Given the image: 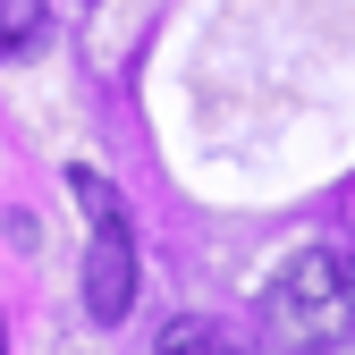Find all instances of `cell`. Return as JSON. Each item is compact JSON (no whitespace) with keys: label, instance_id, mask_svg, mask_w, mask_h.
<instances>
[{"label":"cell","instance_id":"2","mask_svg":"<svg viewBox=\"0 0 355 355\" xmlns=\"http://www.w3.org/2000/svg\"><path fill=\"white\" fill-rule=\"evenodd\" d=\"M68 187H76L85 220H94V245H85V313L102 330H119L136 313V220H127V203H119V187L102 169H68Z\"/></svg>","mask_w":355,"mask_h":355},{"label":"cell","instance_id":"5","mask_svg":"<svg viewBox=\"0 0 355 355\" xmlns=\"http://www.w3.org/2000/svg\"><path fill=\"white\" fill-rule=\"evenodd\" d=\"M0 355H9V322H0Z\"/></svg>","mask_w":355,"mask_h":355},{"label":"cell","instance_id":"1","mask_svg":"<svg viewBox=\"0 0 355 355\" xmlns=\"http://www.w3.org/2000/svg\"><path fill=\"white\" fill-rule=\"evenodd\" d=\"M347 330H355V271H347V254H330V245L288 254V271L262 288V338L279 355H322Z\"/></svg>","mask_w":355,"mask_h":355},{"label":"cell","instance_id":"4","mask_svg":"<svg viewBox=\"0 0 355 355\" xmlns=\"http://www.w3.org/2000/svg\"><path fill=\"white\" fill-rule=\"evenodd\" d=\"M42 26H51L42 0H0V60H26L34 42H42Z\"/></svg>","mask_w":355,"mask_h":355},{"label":"cell","instance_id":"3","mask_svg":"<svg viewBox=\"0 0 355 355\" xmlns=\"http://www.w3.org/2000/svg\"><path fill=\"white\" fill-rule=\"evenodd\" d=\"M153 355H245V347H237V330H220L211 313H187V322H169V330H161Z\"/></svg>","mask_w":355,"mask_h":355}]
</instances>
